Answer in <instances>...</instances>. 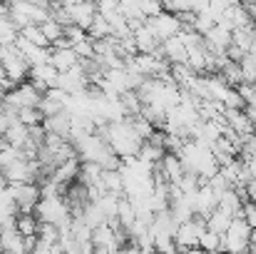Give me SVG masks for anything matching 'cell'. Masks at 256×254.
Instances as JSON below:
<instances>
[{
  "mask_svg": "<svg viewBox=\"0 0 256 254\" xmlns=\"http://www.w3.org/2000/svg\"><path fill=\"white\" fill-rule=\"evenodd\" d=\"M0 63L5 68V75L12 78L15 83H22L28 80V73H30V63L25 60V55L12 45H0Z\"/></svg>",
  "mask_w": 256,
  "mask_h": 254,
  "instance_id": "1",
  "label": "cell"
},
{
  "mask_svg": "<svg viewBox=\"0 0 256 254\" xmlns=\"http://www.w3.org/2000/svg\"><path fill=\"white\" fill-rule=\"evenodd\" d=\"M144 25L157 35V40H167L172 35H176L182 30V23L176 18V13H170V10H162L157 15H150L144 18Z\"/></svg>",
  "mask_w": 256,
  "mask_h": 254,
  "instance_id": "2",
  "label": "cell"
},
{
  "mask_svg": "<svg viewBox=\"0 0 256 254\" xmlns=\"http://www.w3.org/2000/svg\"><path fill=\"white\" fill-rule=\"evenodd\" d=\"M58 75H60V70L48 60V63H38V65H30V73H28V80L35 85L42 95H45V90L48 87H55L58 85Z\"/></svg>",
  "mask_w": 256,
  "mask_h": 254,
  "instance_id": "3",
  "label": "cell"
},
{
  "mask_svg": "<svg viewBox=\"0 0 256 254\" xmlns=\"http://www.w3.org/2000/svg\"><path fill=\"white\" fill-rule=\"evenodd\" d=\"M15 48L25 55V60L30 63V65H38V63H48V58H50V48H42V45H35V43H30L28 38H22L20 33H18V38H15Z\"/></svg>",
  "mask_w": 256,
  "mask_h": 254,
  "instance_id": "4",
  "label": "cell"
},
{
  "mask_svg": "<svg viewBox=\"0 0 256 254\" xmlns=\"http://www.w3.org/2000/svg\"><path fill=\"white\" fill-rule=\"evenodd\" d=\"M68 13H70V18H72L75 25H80V28L87 30L90 23H92V18H94V13H97V5L94 3H87V0H78V3H72L68 8Z\"/></svg>",
  "mask_w": 256,
  "mask_h": 254,
  "instance_id": "5",
  "label": "cell"
},
{
  "mask_svg": "<svg viewBox=\"0 0 256 254\" xmlns=\"http://www.w3.org/2000/svg\"><path fill=\"white\" fill-rule=\"evenodd\" d=\"M60 73H65V70H70L80 58H78V53L72 50V45H68V48H50V58H48Z\"/></svg>",
  "mask_w": 256,
  "mask_h": 254,
  "instance_id": "6",
  "label": "cell"
},
{
  "mask_svg": "<svg viewBox=\"0 0 256 254\" xmlns=\"http://www.w3.org/2000/svg\"><path fill=\"white\" fill-rule=\"evenodd\" d=\"M134 43H137V53H152V50H157L160 45H162V40H157V35L142 23L134 33Z\"/></svg>",
  "mask_w": 256,
  "mask_h": 254,
  "instance_id": "7",
  "label": "cell"
},
{
  "mask_svg": "<svg viewBox=\"0 0 256 254\" xmlns=\"http://www.w3.org/2000/svg\"><path fill=\"white\" fill-rule=\"evenodd\" d=\"M78 172H80V157H72V160H65L55 167L52 179L60 182V184H70V182L78 179Z\"/></svg>",
  "mask_w": 256,
  "mask_h": 254,
  "instance_id": "8",
  "label": "cell"
},
{
  "mask_svg": "<svg viewBox=\"0 0 256 254\" xmlns=\"http://www.w3.org/2000/svg\"><path fill=\"white\" fill-rule=\"evenodd\" d=\"M102 179V165L100 162H92V160H80V172H78V182H82L85 187L92 184H100Z\"/></svg>",
  "mask_w": 256,
  "mask_h": 254,
  "instance_id": "9",
  "label": "cell"
},
{
  "mask_svg": "<svg viewBox=\"0 0 256 254\" xmlns=\"http://www.w3.org/2000/svg\"><path fill=\"white\" fill-rule=\"evenodd\" d=\"M162 48H164V55L170 63H186V48L182 45L179 35H172L167 40H162Z\"/></svg>",
  "mask_w": 256,
  "mask_h": 254,
  "instance_id": "10",
  "label": "cell"
},
{
  "mask_svg": "<svg viewBox=\"0 0 256 254\" xmlns=\"http://www.w3.org/2000/svg\"><path fill=\"white\" fill-rule=\"evenodd\" d=\"M28 135H30V132H28V125H22L20 120H15V122L2 132V137H5L12 147H20V150H22V145L28 142Z\"/></svg>",
  "mask_w": 256,
  "mask_h": 254,
  "instance_id": "11",
  "label": "cell"
},
{
  "mask_svg": "<svg viewBox=\"0 0 256 254\" xmlns=\"http://www.w3.org/2000/svg\"><path fill=\"white\" fill-rule=\"evenodd\" d=\"M232 212H226V209H222V207H216L209 217H206V229H214V232H219V234H224L226 232V227L232 224Z\"/></svg>",
  "mask_w": 256,
  "mask_h": 254,
  "instance_id": "12",
  "label": "cell"
},
{
  "mask_svg": "<svg viewBox=\"0 0 256 254\" xmlns=\"http://www.w3.org/2000/svg\"><path fill=\"white\" fill-rule=\"evenodd\" d=\"M110 33H112L110 20H107L102 13H94V18H92V23H90V28H87V38H90V40H97V38H107Z\"/></svg>",
  "mask_w": 256,
  "mask_h": 254,
  "instance_id": "13",
  "label": "cell"
},
{
  "mask_svg": "<svg viewBox=\"0 0 256 254\" xmlns=\"http://www.w3.org/2000/svg\"><path fill=\"white\" fill-rule=\"evenodd\" d=\"M162 169H164V174H167L170 182H179V179L184 177V167H182V162H179V157H176L174 152H164Z\"/></svg>",
  "mask_w": 256,
  "mask_h": 254,
  "instance_id": "14",
  "label": "cell"
},
{
  "mask_svg": "<svg viewBox=\"0 0 256 254\" xmlns=\"http://www.w3.org/2000/svg\"><path fill=\"white\" fill-rule=\"evenodd\" d=\"M117 219H120L122 229H127V232H130V227H132V224H134V219H137V212H134V207H132V202H130L127 197H122V199H120Z\"/></svg>",
  "mask_w": 256,
  "mask_h": 254,
  "instance_id": "15",
  "label": "cell"
},
{
  "mask_svg": "<svg viewBox=\"0 0 256 254\" xmlns=\"http://www.w3.org/2000/svg\"><path fill=\"white\" fill-rule=\"evenodd\" d=\"M22 38H28L30 43H35V45H42V48H50V40L45 38V33H42V28L38 25V23H28L25 28H20L18 30Z\"/></svg>",
  "mask_w": 256,
  "mask_h": 254,
  "instance_id": "16",
  "label": "cell"
},
{
  "mask_svg": "<svg viewBox=\"0 0 256 254\" xmlns=\"http://www.w3.org/2000/svg\"><path fill=\"white\" fill-rule=\"evenodd\" d=\"M102 187L107 192H124V184H122V174L120 169H102Z\"/></svg>",
  "mask_w": 256,
  "mask_h": 254,
  "instance_id": "17",
  "label": "cell"
},
{
  "mask_svg": "<svg viewBox=\"0 0 256 254\" xmlns=\"http://www.w3.org/2000/svg\"><path fill=\"white\" fill-rule=\"evenodd\" d=\"M40 28H42L45 38L50 40V45H52V43H55V40H58L60 35H65V25H62V23H58V20H55L52 15H50V18H48L45 23H40Z\"/></svg>",
  "mask_w": 256,
  "mask_h": 254,
  "instance_id": "18",
  "label": "cell"
},
{
  "mask_svg": "<svg viewBox=\"0 0 256 254\" xmlns=\"http://www.w3.org/2000/svg\"><path fill=\"white\" fill-rule=\"evenodd\" d=\"M242 65V75H244V83H256V55L254 53H244V58L239 60Z\"/></svg>",
  "mask_w": 256,
  "mask_h": 254,
  "instance_id": "19",
  "label": "cell"
},
{
  "mask_svg": "<svg viewBox=\"0 0 256 254\" xmlns=\"http://www.w3.org/2000/svg\"><path fill=\"white\" fill-rule=\"evenodd\" d=\"M219 244H222V234H219V232H214V229H204V232L199 234V249L214 252V249H219Z\"/></svg>",
  "mask_w": 256,
  "mask_h": 254,
  "instance_id": "20",
  "label": "cell"
},
{
  "mask_svg": "<svg viewBox=\"0 0 256 254\" xmlns=\"http://www.w3.org/2000/svg\"><path fill=\"white\" fill-rule=\"evenodd\" d=\"M42 112H40V107H20L18 110V120L22 122V125H38V122H42Z\"/></svg>",
  "mask_w": 256,
  "mask_h": 254,
  "instance_id": "21",
  "label": "cell"
},
{
  "mask_svg": "<svg viewBox=\"0 0 256 254\" xmlns=\"http://www.w3.org/2000/svg\"><path fill=\"white\" fill-rule=\"evenodd\" d=\"M38 239L58 242V239H60V227L52 224V222H40V224H38Z\"/></svg>",
  "mask_w": 256,
  "mask_h": 254,
  "instance_id": "22",
  "label": "cell"
},
{
  "mask_svg": "<svg viewBox=\"0 0 256 254\" xmlns=\"http://www.w3.org/2000/svg\"><path fill=\"white\" fill-rule=\"evenodd\" d=\"M65 38L70 40V45H75V43L85 40L87 30H85V28H80V25H75V23H70V25H65Z\"/></svg>",
  "mask_w": 256,
  "mask_h": 254,
  "instance_id": "23",
  "label": "cell"
},
{
  "mask_svg": "<svg viewBox=\"0 0 256 254\" xmlns=\"http://www.w3.org/2000/svg\"><path fill=\"white\" fill-rule=\"evenodd\" d=\"M72 50L78 53V58H80V60L94 58V48H92V40H90V38L80 40V43H75V45H72Z\"/></svg>",
  "mask_w": 256,
  "mask_h": 254,
  "instance_id": "24",
  "label": "cell"
},
{
  "mask_svg": "<svg viewBox=\"0 0 256 254\" xmlns=\"http://www.w3.org/2000/svg\"><path fill=\"white\" fill-rule=\"evenodd\" d=\"M140 8H142V15H144V18L157 15V13L164 10V8H162V0H140Z\"/></svg>",
  "mask_w": 256,
  "mask_h": 254,
  "instance_id": "25",
  "label": "cell"
},
{
  "mask_svg": "<svg viewBox=\"0 0 256 254\" xmlns=\"http://www.w3.org/2000/svg\"><path fill=\"white\" fill-rule=\"evenodd\" d=\"M224 105H226V107H246V100L239 95L236 87H232L229 95H226V100H224Z\"/></svg>",
  "mask_w": 256,
  "mask_h": 254,
  "instance_id": "26",
  "label": "cell"
},
{
  "mask_svg": "<svg viewBox=\"0 0 256 254\" xmlns=\"http://www.w3.org/2000/svg\"><path fill=\"white\" fill-rule=\"evenodd\" d=\"M0 169H2V160H0Z\"/></svg>",
  "mask_w": 256,
  "mask_h": 254,
  "instance_id": "27",
  "label": "cell"
}]
</instances>
